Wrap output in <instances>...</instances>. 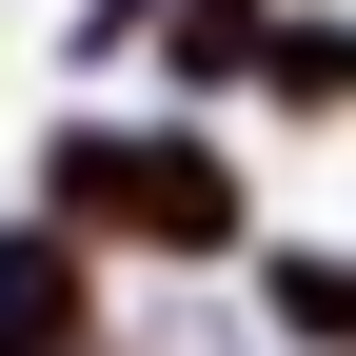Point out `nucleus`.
<instances>
[{"label": "nucleus", "mask_w": 356, "mask_h": 356, "mask_svg": "<svg viewBox=\"0 0 356 356\" xmlns=\"http://www.w3.org/2000/svg\"><path fill=\"white\" fill-rule=\"evenodd\" d=\"M40 198H60L119 277H139V257H159V277H238V257H257V159L218 139L198 99H139V119H119V99H60V119H40Z\"/></svg>", "instance_id": "1"}, {"label": "nucleus", "mask_w": 356, "mask_h": 356, "mask_svg": "<svg viewBox=\"0 0 356 356\" xmlns=\"http://www.w3.org/2000/svg\"><path fill=\"white\" fill-rule=\"evenodd\" d=\"M0 356H119V257L79 238L60 198L0 218Z\"/></svg>", "instance_id": "2"}, {"label": "nucleus", "mask_w": 356, "mask_h": 356, "mask_svg": "<svg viewBox=\"0 0 356 356\" xmlns=\"http://www.w3.org/2000/svg\"><path fill=\"white\" fill-rule=\"evenodd\" d=\"M238 337L257 356H356V238H257L238 257Z\"/></svg>", "instance_id": "3"}, {"label": "nucleus", "mask_w": 356, "mask_h": 356, "mask_svg": "<svg viewBox=\"0 0 356 356\" xmlns=\"http://www.w3.org/2000/svg\"><path fill=\"white\" fill-rule=\"evenodd\" d=\"M257 119H277V139H337V119H356V0H277V40H257Z\"/></svg>", "instance_id": "4"}, {"label": "nucleus", "mask_w": 356, "mask_h": 356, "mask_svg": "<svg viewBox=\"0 0 356 356\" xmlns=\"http://www.w3.org/2000/svg\"><path fill=\"white\" fill-rule=\"evenodd\" d=\"M257 40H277V0H159V99H257Z\"/></svg>", "instance_id": "5"}]
</instances>
